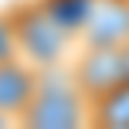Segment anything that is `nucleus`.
<instances>
[{"label": "nucleus", "mask_w": 129, "mask_h": 129, "mask_svg": "<svg viewBox=\"0 0 129 129\" xmlns=\"http://www.w3.org/2000/svg\"><path fill=\"white\" fill-rule=\"evenodd\" d=\"M88 126L129 129V82L88 102Z\"/></svg>", "instance_id": "423d86ee"}, {"label": "nucleus", "mask_w": 129, "mask_h": 129, "mask_svg": "<svg viewBox=\"0 0 129 129\" xmlns=\"http://www.w3.org/2000/svg\"><path fill=\"white\" fill-rule=\"evenodd\" d=\"M78 38L95 48H129V0H95Z\"/></svg>", "instance_id": "20e7f679"}, {"label": "nucleus", "mask_w": 129, "mask_h": 129, "mask_svg": "<svg viewBox=\"0 0 129 129\" xmlns=\"http://www.w3.org/2000/svg\"><path fill=\"white\" fill-rule=\"evenodd\" d=\"M4 58H20V54H17V41H14L10 17L0 14V61H4Z\"/></svg>", "instance_id": "6e6552de"}, {"label": "nucleus", "mask_w": 129, "mask_h": 129, "mask_svg": "<svg viewBox=\"0 0 129 129\" xmlns=\"http://www.w3.org/2000/svg\"><path fill=\"white\" fill-rule=\"evenodd\" d=\"M7 122H10V119H7V116H4V112H0V129H4Z\"/></svg>", "instance_id": "1a4fd4ad"}, {"label": "nucleus", "mask_w": 129, "mask_h": 129, "mask_svg": "<svg viewBox=\"0 0 129 129\" xmlns=\"http://www.w3.org/2000/svg\"><path fill=\"white\" fill-rule=\"evenodd\" d=\"M71 78H75L78 92L88 102L112 92V88H119V85H126L129 82V48L82 44L75 64H71Z\"/></svg>", "instance_id": "7ed1b4c3"}, {"label": "nucleus", "mask_w": 129, "mask_h": 129, "mask_svg": "<svg viewBox=\"0 0 129 129\" xmlns=\"http://www.w3.org/2000/svg\"><path fill=\"white\" fill-rule=\"evenodd\" d=\"M14 27V41H17V54L34 68H51V64H61L64 54H68L71 41L68 34L61 31L51 20V14L41 7V0H20L7 10Z\"/></svg>", "instance_id": "f03ea898"}, {"label": "nucleus", "mask_w": 129, "mask_h": 129, "mask_svg": "<svg viewBox=\"0 0 129 129\" xmlns=\"http://www.w3.org/2000/svg\"><path fill=\"white\" fill-rule=\"evenodd\" d=\"M92 4H95V0H41V7L51 14V20L68 38H78V34H82L85 20H88V14H92Z\"/></svg>", "instance_id": "0eeeda50"}, {"label": "nucleus", "mask_w": 129, "mask_h": 129, "mask_svg": "<svg viewBox=\"0 0 129 129\" xmlns=\"http://www.w3.org/2000/svg\"><path fill=\"white\" fill-rule=\"evenodd\" d=\"M34 88H38V68L27 64L24 58H4L0 61V112L10 122L24 116L31 105Z\"/></svg>", "instance_id": "39448f33"}, {"label": "nucleus", "mask_w": 129, "mask_h": 129, "mask_svg": "<svg viewBox=\"0 0 129 129\" xmlns=\"http://www.w3.org/2000/svg\"><path fill=\"white\" fill-rule=\"evenodd\" d=\"M17 122L31 129H78L88 122V99L78 92L71 68H38V88Z\"/></svg>", "instance_id": "f257e3e1"}]
</instances>
